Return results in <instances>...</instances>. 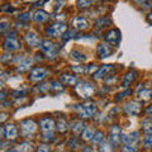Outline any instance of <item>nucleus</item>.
I'll return each instance as SVG.
<instances>
[{
    "label": "nucleus",
    "instance_id": "obj_48",
    "mask_svg": "<svg viewBox=\"0 0 152 152\" xmlns=\"http://www.w3.org/2000/svg\"><path fill=\"white\" fill-rule=\"evenodd\" d=\"M26 1H36V0H26Z\"/></svg>",
    "mask_w": 152,
    "mask_h": 152
},
{
    "label": "nucleus",
    "instance_id": "obj_38",
    "mask_svg": "<svg viewBox=\"0 0 152 152\" xmlns=\"http://www.w3.org/2000/svg\"><path fill=\"white\" fill-rule=\"evenodd\" d=\"M74 34H75L74 32H67V33H66V36L64 37V39L66 41V39H69V38H72V37H74Z\"/></svg>",
    "mask_w": 152,
    "mask_h": 152
},
{
    "label": "nucleus",
    "instance_id": "obj_25",
    "mask_svg": "<svg viewBox=\"0 0 152 152\" xmlns=\"http://www.w3.org/2000/svg\"><path fill=\"white\" fill-rule=\"evenodd\" d=\"M18 152H32L33 151V146L32 143H28V142H23L19 146H17Z\"/></svg>",
    "mask_w": 152,
    "mask_h": 152
},
{
    "label": "nucleus",
    "instance_id": "obj_4",
    "mask_svg": "<svg viewBox=\"0 0 152 152\" xmlns=\"http://www.w3.org/2000/svg\"><path fill=\"white\" fill-rule=\"evenodd\" d=\"M66 32V26L64 23H56V24L51 26L50 28H47V36H51V37H58V36H62L64 33Z\"/></svg>",
    "mask_w": 152,
    "mask_h": 152
},
{
    "label": "nucleus",
    "instance_id": "obj_15",
    "mask_svg": "<svg viewBox=\"0 0 152 152\" xmlns=\"http://www.w3.org/2000/svg\"><path fill=\"white\" fill-rule=\"evenodd\" d=\"M113 66L112 65H103L100 69H99L96 72H95V79H104L105 76H108L109 74L113 71Z\"/></svg>",
    "mask_w": 152,
    "mask_h": 152
},
{
    "label": "nucleus",
    "instance_id": "obj_27",
    "mask_svg": "<svg viewBox=\"0 0 152 152\" xmlns=\"http://www.w3.org/2000/svg\"><path fill=\"white\" fill-rule=\"evenodd\" d=\"M138 98L141 99V100H148V99L152 98V93L150 91V90H141V91L138 93Z\"/></svg>",
    "mask_w": 152,
    "mask_h": 152
},
{
    "label": "nucleus",
    "instance_id": "obj_21",
    "mask_svg": "<svg viewBox=\"0 0 152 152\" xmlns=\"http://www.w3.org/2000/svg\"><path fill=\"white\" fill-rule=\"evenodd\" d=\"M71 129H72L75 133H81V132H84V129H85V124H84L81 121L74 122L72 124H71Z\"/></svg>",
    "mask_w": 152,
    "mask_h": 152
},
{
    "label": "nucleus",
    "instance_id": "obj_10",
    "mask_svg": "<svg viewBox=\"0 0 152 152\" xmlns=\"http://www.w3.org/2000/svg\"><path fill=\"white\" fill-rule=\"evenodd\" d=\"M1 132L8 140H15L18 137V129L14 124H8L5 128H3Z\"/></svg>",
    "mask_w": 152,
    "mask_h": 152
},
{
    "label": "nucleus",
    "instance_id": "obj_36",
    "mask_svg": "<svg viewBox=\"0 0 152 152\" xmlns=\"http://www.w3.org/2000/svg\"><path fill=\"white\" fill-rule=\"evenodd\" d=\"M132 91H131V90H126V91H123V93H121V94H118L117 95V100H119V99H122V98H124L126 96V95H129Z\"/></svg>",
    "mask_w": 152,
    "mask_h": 152
},
{
    "label": "nucleus",
    "instance_id": "obj_41",
    "mask_svg": "<svg viewBox=\"0 0 152 152\" xmlns=\"http://www.w3.org/2000/svg\"><path fill=\"white\" fill-rule=\"evenodd\" d=\"M74 71H77V72H84V69L83 67H72Z\"/></svg>",
    "mask_w": 152,
    "mask_h": 152
},
{
    "label": "nucleus",
    "instance_id": "obj_24",
    "mask_svg": "<svg viewBox=\"0 0 152 152\" xmlns=\"http://www.w3.org/2000/svg\"><path fill=\"white\" fill-rule=\"evenodd\" d=\"M94 136H95V132L91 127H88V128H85L84 132H83V138L85 141H90V140H93L94 138Z\"/></svg>",
    "mask_w": 152,
    "mask_h": 152
},
{
    "label": "nucleus",
    "instance_id": "obj_37",
    "mask_svg": "<svg viewBox=\"0 0 152 152\" xmlns=\"http://www.w3.org/2000/svg\"><path fill=\"white\" fill-rule=\"evenodd\" d=\"M98 67H96V65H89L88 66V69H86V72L90 74V72H93V71H95Z\"/></svg>",
    "mask_w": 152,
    "mask_h": 152
},
{
    "label": "nucleus",
    "instance_id": "obj_3",
    "mask_svg": "<svg viewBox=\"0 0 152 152\" xmlns=\"http://www.w3.org/2000/svg\"><path fill=\"white\" fill-rule=\"evenodd\" d=\"M95 114V104L93 103H85L79 107V115L85 119H89Z\"/></svg>",
    "mask_w": 152,
    "mask_h": 152
},
{
    "label": "nucleus",
    "instance_id": "obj_5",
    "mask_svg": "<svg viewBox=\"0 0 152 152\" xmlns=\"http://www.w3.org/2000/svg\"><path fill=\"white\" fill-rule=\"evenodd\" d=\"M20 127H22V132H23V134H24L26 137L33 134V133L36 132V129H37L36 123L33 122V121H31V119L23 121V122L20 123Z\"/></svg>",
    "mask_w": 152,
    "mask_h": 152
},
{
    "label": "nucleus",
    "instance_id": "obj_33",
    "mask_svg": "<svg viewBox=\"0 0 152 152\" xmlns=\"http://www.w3.org/2000/svg\"><path fill=\"white\" fill-rule=\"evenodd\" d=\"M124 152H137V145L136 143H129V145H126L124 148H123Z\"/></svg>",
    "mask_w": 152,
    "mask_h": 152
},
{
    "label": "nucleus",
    "instance_id": "obj_28",
    "mask_svg": "<svg viewBox=\"0 0 152 152\" xmlns=\"http://www.w3.org/2000/svg\"><path fill=\"white\" fill-rule=\"evenodd\" d=\"M99 152H113V145L108 142H103L99 147Z\"/></svg>",
    "mask_w": 152,
    "mask_h": 152
},
{
    "label": "nucleus",
    "instance_id": "obj_23",
    "mask_svg": "<svg viewBox=\"0 0 152 152\" xmlns=\"http://www.w3.org/2000/svg\"><path fill=\"white\" fill-rule=\"evenodd\" d=\"M29 66H31V60L29 58H23L20 61V64L18 65V71L19 72H23V71H27L28 69H29Z\"/></svg>",
    "mask_w": 152,
    "mask_h": 152
},
{
    "label": "nucleus",
    "instance_id": "obj_9",
    "mask_svg": "<svg viewBox=\"0 0 152 152\" xmlns=\"http://www.w3.org/2000/svg\"><path fill=\"white\" fill-rule=\"evenodd\" d=\"M124 110L128 114H131V115H138V114L141 113V110H142V107H141V104L138 102H131V103L126 104Z\"/></svg>",
    "mask_w": 152,
    "mask_h": 152
},
{
    "label": "nucleus",
    "instance_id": "obj_32",
    "mask_svg": "<svg viewBox=\"0 0 152 152\" xmlns=\"http://www.w3.org/2000/svg\"><path fill=\"white\" fill-rule=\"evenodd\" d=\"M143 143H145L146 148H150V147H152V133H147V136H146V138L143 141Z\"/></svg>",
    "mask_w": 152,
    "mask_h": 152
},
{
    "label": "nucleus",
    "instance_id": "obj_18",
    "mask_svg": "<svg viewBox=\"0 0 152 152\" xmlns=\"http://www.w3.org/2000/svg\"><path fill=\"white\" fill-rule=\"evenodd\" d=\"M61 80H62V83L66 84V85H71V86H74L79 83V79L76 77V76H71V75H62L61 76Z\"/></svg>",
    "mask_w": 152,
    "mask_h": 152
},
{
    "label": "nucleus",
    "instance_id": "obj_16",
    "mask_svg": "<svg viewBox=\"0 0 152 152\" xmlns=\"http://www.w3.org/2000/svg\"><path fill=\"white\" fill-rule=\"evenodd\" d=\"M138 136H140L138 132H133V133H129V134H123L122 136V142L126 143V145L136 143V142L138 141Z\"/></svg>",
    "mask_w": 152,
    "mask_h": 152
},
{
    "label": "nucleus",
    "instance_id": "obj_17",
    "mask_svg": "<svg viewBox=\"0 0 152 152\" xmlns=\"http://www.w3.org/2000/svg\"><path fill=\"white\" fill-rule=\"evenodd\" d=\"M26 41H27V43L32 46V47H34L37 46L38 43H39V39H38V37L36 33H33V32H29V33H27L26 34Z\"/></svg>",
    "mask_w": 152,
    "mask_h": 152
},
{
    "label": "nucleus",
    "instance_id": "obj_12",
    "mask_svg": "<svg viewBox=\"0 0 152 152\" xmlns=\"http://www.w3.org/2000/svg\"><path fill=\"white\" fill-rule=\"evenodd\" d=\"M47 75V71L45 69H41V67H37V69H33L32 72H31V76L29 79L32 81H39V80L45 79Z\"/></svg>",
    "mask_w": 152,
    "mask_h": 152
},
{
    "label": "nucleus",
    "instance_id": "obj_22",
    "mask_svg": "<svg viewBox=\"0 0 152 152\" xmlns=\"http://www.w3.org/2000/svg\"><path fill=\"white\" fill-rule=\"evenodd\" d=\"M71 58L75 60V61H79V62H84L85 60H86V56L83 55L81 52H79V51H71Z\"/></svg>",
    "mask_w": 152,
    "mask_h": 152
},
{
    "label": "nucleus",
    "instance_id": "obj_42",
    "mask_svg": "<svg viewBox=\"0 0 152 152\" xmlns=\"http://www.w3.org/2000/svg\"><path fill=\"white\" fill-rule=\"evenodd\" d=\"M147 22H148V23H152V13H150L148 15H147Z\"/></svg>",
    "mask_w": 152,
    "mask_h": 152
},
{
    "label": "nucleus",
    "instance_id": "obj_49",
    "mask_svg": "<svg viewBox=\"0 0 152 152\" xmlns=\"http://www.w3.org/2000/svg\"><path fill=\"white\" fill-rule=\"evenodd\" d=\"M151 99H152V98H151Z\"/></svg>",
    "mask_w": 152,
    "mask_h": 152
},
{
    "label": "nucleus",
    "instance_id": "obj_39",
    "mask_svg": "<svg viewBox=\"0 0 152 152\" xmlns=\"http://www.w3.org/2000/svg\"><path fill=\"white\" fill-rule=\"evenodd\" d=\"M19 19H22V20H28V19H31L29 14H23L22 17H19Z\"/></svg>",
    "mask_w": 152,
    "mask_h": 152
},
{
    "label": "nucleus",
    "instance_id": "obj_30",
    "mask_svg": "<svg viewBox=\"0 0 152 152\" xmlns=\"http://www.w3.org/2000/svg\"><path fill=\"white\" fill-rule=\"evenodd\" d=\"M143 129L146 133H152V119L143 121Z\"/></svg>",
    "mask_w": 152,
    "mask_h": 152
},
{
    "label": "nucleus",
    "instance_id": "obj_26",
    "mask_svg": "<svg viewBox=\"0 0 152 152\" xmlns=\"http://www.w3.org/2000/svg\"><path fill=\"white\" fill-rule=\"evenodd\" d=\"M134 77H136V72H134V71H131V72H128L126 75L124 80H123V88H127L128 85H129L133 81V80H134Z\"/></svg>",
    "mask_w": 152,
    "mask_h": 152
},
{
    "label": "nucleus",
    "instance_id": "obj_29",
    "mask_svg": "<svg viewBox=\"0 0 152 152\" xmlns=\"http://www.w3.org/2000/svg\"><path fill=\"white\" fill-rule=\"evenodd\" d=\"M93 142H94V143H99V145H102L103 142H104V133H103V132H98V133H95V136H94V138H93Z\"/></svg>",
    "mask_w": 152,
    "mask_h": 152
},
{
    "label": "nucleus",
    "instance_id": "obj_34",
    "mask_svg": "<svg viewBox=\"0 0 152 152\" xmlns=\"http://www.w3.org/2000/svg\"><path fill=\"white\" fill-rule=\"evenodd\" d=\"M51 91H62V86H61L60 83H51V86H50Z\"/></svg>",
    "mask_w": 152,
    "mask_h": 152
},
{
    "label": "nucleus",
    "instance_id": "obj_47",
    "mask_svg": "<svg viewBox=\"0 0 152 152\" xmlns=\"http://www.w3.org/2000/svg\"><path fill=\"white\" fill-rule=\"evenodd\" d=\"M84 152H91V150H90V148H86V150H84Z\"/></svg>",
    "mask_w": 152,
    "mask_h": 152
},
{
    "label": "nucleus",
    "instance_id": "obj_13",
    "mask_svg": "<svg viewBox=\"0 0 152 152\" xmlns=\"http://www.w3.org/2000/svg\"><path fill=\"white\" fill-rule=\"evenodd\" d=\"M96 52H98V55H99L100 58H105V57L110 56V53H112V47L109 46L108 43H100V45L98 46Z\"/></svg>",
    "mask_w": 152,
    "mask_h": 152
},
{
    "label": "nucleus",
    "instance_id": "obj_40",
    "mask_svg": "<svg viewBox=\"0 0 152 152\" xmlns=\"http://www.w3.org/2000/svg\"><path fill=\"white\" fill-rule=\"evenodd\" d=\"M138 4H145V3H152V0H136Z\"/></svg>",
    "mask_w": 152,
    "mask_h": 152
},
{
    "label": "nucleus",
    "instance_id": "obj_6",
    "mask_svg": "<svg viewBox=\"0 0 152 152\" xmlns=\"http://www.w3.org/2000/svg\"><path fill=\"white\" fill-rule=\"evenodd\" d=\"M41 48L48 57H55L57 53V47L51 41H43L41 43Z\"/></svg>",
    "mask_w": 152,
    "mask_h": 152
},
{
    "label": "nucleus",
    "instance_id": "obj_1",
    "mask_svg": "<svg viewBox=\"0 0 152 152\" xmlns=\"http://www.w3.org/2000/svg\"><path fill=\"white\" fill-rule=\"evenodd\" d=\"M55 128H56V124H55V121L52 119V118H43V119L41 121V129L45 133L46 138L52 140Z\"/></svg>",
    "mask_w": 152,
    "mask_h": 152
},
{
    "label": "nucleus",
    "instance_id": "obj_43",
    "mask_svg": "<svg viewBox=\"0 0 152 152\" xmlns=\"http://www.w3.org/2000/svg\"><path fill=\"white\" fill-rule=\"evenodd\" d=\"M5 29H7V24H5V22H3V23H1V31L4 32Z\"/></svg>",
    "mask_w": 152,
    "mask_h": 152
},
{
    "label": "nucleus",
    "instance_id": "obj_14",
    "mask_svg": "<svg viewBox=\"0 0 152 152\" xmlns=\"http://www.w3.org/2000/svg\"><path fill=\"white\" fill-rule=\"evenodd\" d=\"M4 48L8 51H18V50H20V43H19L17 39L9 37L5 39V42H4Z\"/></svg>",
    "mask_w": 152,
    "mask_h": 152
},
{
    "label": "nucleus",
    "instance_id": "obj_31",
    "mask_svg": "<svg viewBox=\"0 0 152 152\" xmlns=\"http://www.w3.org/2000/svg\"><path fill=\"white\" fill-rule=\"evenodd\" d=\"M95 1V0H77V5L80 8H88Z\"/></svg>",
    "mask_w": 152,
    "mask_h": 152
},
{
    "label": "nucleus",
    "instance_id": "obj_45",
    "mask_svg": "<svg viewBox=\"0 0 152 152\" xmlns=\"http://www.w3.org/2000/svg\"><path fill=\"white\" fill-rule=\"evenodd\" d=\"M5 152H18V150H17V148H12V150H8V151H5Z\"/></svg>",
    "mask_w": 152,
    "mask_h": 152
},
{
    "label": "nucleus",
    "instance_id": "obj_7",
    "mask_svg": "<svg viewBox=\"0 0 152 152\" xmlns=\"http://www.w3.org/2000/svg\"><path fill=\"white\" fill-rule=\"evenodd\" d=\"M105 39L109 45H113V46H117L118 43L121 42V32L118 29H112L107 33L105 36Z\"/></svg>",
    "mask_w": 152,
    "mask_h": 152
},
{
    "label": "nucleus",
    "instance_id": "obj_35",
    "mask_svg": "<svg viewBox=\"0 0 152 152\" xmlns=\"http://www.w3.org/2000/svg\"><path fill=\"white\" fill-rule=\"evenodd\" d=\"M37 152H51V148L48 145H41L37 148Z\"/></svg>",
    "mask_w": 152,
    "mask_h": 152
},
{
    "label": "nucleus",
    "instance_id": "obj_19",
    "mask_svg": "<svg viewBox=\"0 0 152 152\" xmlns=\"http://www.w3.org/2000/svg\"><path fill=\"white\" fill-rule=\"evenodd\" d=\"M48 18H50V15L45 10H38V12L34 13V15H33V19H34L36 22H38V23H43Z\"/></svg>",
    "mask_w": 152,
    "mask_h": 152
},
{
    "label": "nucleus",
    "instance_id": "obj_8",
    "mask_svg": "<svg viewBox=\"0 0 152 152\" xmlns=\"http://www.w3.org/2000/svg\"><path fill=\"white\" fill-rule=\"evenodd\" d=\"M109 140H110V143L112 145H118L122 141V131H121V127L119 126L112 127V129H110V137H109Z\"/></svg>",
    "mask_w": 152,
    "mask_h": 152
},
{
    "label": "nucleus",
    "instance_id": "obj_20",
    "mask_svg": "<svg viewBox=\"0 0 152 152\" xmlns=\"http://www.w3.org/2000/svg\"><path fill=\"white\" fill-rule=\"evenodd\" d=\"M56 127L61 133H66L69 131V124H67V122H66L64 118H60V119L57 121V126Z\"/></svg>",
    "mask_w": 152,
    "mask_h": 152
},
{
    "label": "nucleus",
    "instance_id": "obj_11",
    "mask_svg": "<svg viewBox=\"0 0 152 152\" xmlns=\"http://www.w3.org/2000/svg\"><path fill=\"white\" fill-rule=\"evenodd\" d=\"M72 26H74L75 29L85 31V29H88L89 28V22L83 17H76V18H74V20H72Z\"/></svg>",
    "mask_w": 152,
    "mask_h": 152
},
{
    "label": "nucleus",
    "instance_id": "obj_46",
    "mask_svg": "<svg viewBox=\"0 0 152 152\" xmlns=\"http://www.w3.org/2000/svg\"><path fill=\"white\" fill-rule=\"evenodd\" d=\"M5 118H7V114H1V122L5 121Z\"/></svg>",
    "mask_w": 152,
    "mask_h": 152
},
{
    "label": "nucleus",
    "instance_id": "obj_44",
    "mask_svg": "<svg viewBox=\"0 0 152 152\" xmlns=\"http://www.w3.org/2000/svg\"><path fill=\"white\" fill-rule=\"evenodd\" d=\"M146 112L148 113V114H151V113H152V105H150L148 108H147V110H146Z\"/></svg>",
    "mask_w": 152,
    "mask_h": 152
},
{
    "label": "nucleus",
    "instance_id": "obj_2",
    "mask_svg": "<svg viewBox=\"0 0 152 152\" xmlns=\"http://www.w3.org/2000/svg\"><path fill=\"white\" fill-rule=\"evenodd\" d=\"M94 91H95V86L91 83H81L79 84V86H76V93L84 99L91 96Z\"/></svg>",
    "mask_w": 152,
    "mask_h": 152
}]
</instances>
